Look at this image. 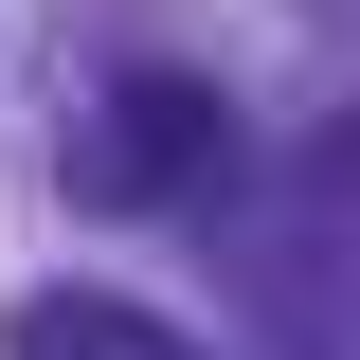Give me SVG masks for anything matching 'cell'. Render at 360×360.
<instances>
[{"mask_svg": "<svg viewBox=\"0 0 360 360\" xmlns=\"http://www.w3.org/2000/svg\"><path fill=\"white\" fill-rule=\"evenodd\" d=\"M217 162H234V90L217 72H108V108L54 144V180H72L90 217H162V198H198Z\"/></svg>", "mask_w": 360, "mask_h": 360, "instance_id": "cell-1", "label": "cell"}, {"mask_svg": "<svg viewBox=\"0 0 360 360\" xmlns=\"http://www.w3.org/2000/svg\"><path fill=\"white\" fill-rule=\"evenodd\" d=\"M0 342H18V360H198L162 307H127V288H37Z\"/></svg>", "mask_w": 360, "mask_h": 360, "instance_id": "cell-2", "label": "cell"}]
</instances>
